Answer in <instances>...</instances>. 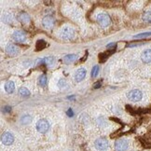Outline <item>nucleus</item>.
Returning <instances> with one entry per match:
<instances>
[{
	"label": "nucleus",
	"mask_w": 151,
	"mask_h": 151,
	"mask_svg": "<svg viewBox=\"0 0 151 151\" xmlns=\"http://www.w3.org/2000/svg\"><path fill=\"white\" fill-rule=\"evenodd\" d=\"M127 97H128V99L131 100L132 102H139L142 100L143 93H142V91L139 90H132L128 92Z\"/></svg>",
	"instance_id": "nucleus-1"
},
{
	"label": "nucleus",
	"mask_w": 151,
	"mask_h": 151,
	"mask_svg": "<svg viewBox=\"0 0 151 151\" xmlns=\"http://www.w3.org/2000/svg\"><path fill=\"white\" fill-rule=\"evenodd\" d=\"M97 22L102 27H107L110 24H111V20L110 17L106 13H100L97 16Z\"/></svg>",
	"instance_id": "nucleus-2"
},
{
	"label": "nucleus",
	"mask_w": 151,
	"mask_h": 151,
	"mask_svg": "<svg viewBox=\"0 0 151 151\" xmlns=\"http://www.w3.org/2000/svg\"><path fill=\"white\" fill-rule=\"evenodd\" d=\"M75 36V32L73 30V28L66 26V27H63L62 30H61V37L63 39H66V40H70L74 37Z\"/></svg>",
	"instance_id": "nucleus-3"
},
{
	"label": "nucleus",
	"mask_w": 151,
	"mask_h": 151,
	"mask_svg": "<svg viewBox=\"0 0 151 151\" xmlns=\"http://www.w3.org/2000/svg\"><path fill=\"white\" fill-rule=\"evenodd\" d=\"M37 130L40 133H46L50 130V123L46 119H40L37 123Z\"/></svg>",
	"instance_id": "nucleus-4"
},
{
	"label": "nucleus",
	"mask_w": 151,
	"mask_h": 151,
	"mask_svg": "<svg viewBox=\"0 0 151 151\" xmlns=\"http://www.w3.org/2000/svg\"><path fill=\"white\" fill-rule=\"evenodd\" d=\"M94 147L98 150L104 151V150H106L108 147V141L106 138H98L97 140L94 142Z\"/></svg>",
	"instance_id": "nucleus-5"
},
{
	"label": "nucleus",
	"mask_w": 151,
	"mask_h": 151,
	"mask_svg": "<svg viewBox=\"0 0 151 151\" xmlns=\"http://www.w3.org/2000/svg\"><path fill=\"white\" fill-rule=\"evenodd\" d=\"M129 147V142L126 139H119L115 143V148L117 151H126Z\"/></svg>",
	"instance_id": "nucleus-6"
},
{
	"label": "nucleus",
	"mask_w": 151,
	"mask_h": 151,
	"mask_svg": "<svg viewBox=\"0 0 151 151\" xmlns=\"http://www.w3.org/2000/svg\"><path fill=\"white\" fill-rule=\"evenodd\" d=\"M1 141L5 146H10L14 142V136L10 132H5L1 136Z\"/></svg>",
	"instance_id": "nucleus-7"
},
{
	"label": "nucleus",
	"mask_w": 151,
	"mask_h": 151,
	"mask_svg": "<svg viewBox=\"0 0 151 151\" xmlns=\"http://www.w3.org/2000/svg\"><path fill=\"white\" fill-rule=\"evenodd\" d=\"M12 37L16 42H19V43H22L26 40L25 34L22 31H15L12 35Z\"/></svg>",
	"instance_id": "nucleus-8"
},
{
	"label": "nucleus",
	"mask_w": 151,
	"mask_h": 151,
	"mask_svg": "<svg viewBox=\"0 0 151 151\" xmlns=\"http://www.w3.org/2000/svg\"><path fill=\"white\" fill-rule=\"evenodd\" d=\"M42 25L46 29H51L54 25V20L50 16H45L42 20Z\"/></svg>",
	"instance_id": "nucleus-9"
},
{
	"label": "nucleus",
	"mask_w": 151,
	"mask_h": 151,
	"mask_svg": "<svg viewBox=\"0 0 151 151\" xmlns=\"http://www.w3.org/2000/svg\"><path fill=\"white\" fill-rule=\"evenodd\" d=\"M6 52L10 56H15L19 53V48L13 44H9L6 48Z\"/></svg>",
	"instance_id": "nucleus-10"
},
{
	"label": "nucleus",
	"mask_w": 151,
	"mask_h": 151,
	"mask_svg": "<svg viewBox=\"0 0 151 151\" xmlns=\"http://www.w3.org/2000/svg\"><path fill=\"white\" fill-rule=\"evenodd\" d=\"M18 20L22 24H29L30 22V16H29L26 12H21L18 14Z\"/></svg>",
	"instance_id": "nucleus-11"
},
{
	"label": "nucleus",
	"mask_w": 151,
	"mask_h": 151,
	"mask_svg": "<svg viewBox=\"0 0 151 151\" xmlns=\"http://www.w3.org/2000/svg\"><path fill=\"white\" fill-rule=\"evenodd\" d=\"M141 59L146 63H151V50H146L145 51H143V53L141 55Z\"/></svg>",
	"instance_id": "nucleus-12"
},
{
	"label": "nucleus",
	"mask_w": 151,
	"mask_h": 151,
	"mask_svg": "<svg viewBox=\"0 0 151 151\" xmlns=\"http://www.w3.org/2000/svg\"><path fill=\"white\" fill-rule=\"evenodd\" d=\"M85 76H86V70H85L84 68H80V69H78V70L77 71V73H76L75 78H76V80H77V81H81V80L84 79Z\"/></svg>",
	"instance_id": "nucleus-13"
},
{
	"label": "nucleus",
	"mask_w": 151,
	"mask_h": 151,
	"mask_svg": "<svg viewBox=\"0 0 151 151\" xmlns=\"http://www.w3.org/2000/svg\"><path fill=\"white\" fill-rule=\"evenodd\" d=\"M115 49H116V48H115ZM115 49H109V50H106V52H104V53H101V54L99 55V57H100V62H104V61H106V60L107 59V58L115 51Z\"/></svg>",
	"instance_id": "nucleus-14"
},
{
	"label": "nucleus",
	"mask_w": 151,
	"mask_h": 151,
	"mask_svg": "<svg viewBox=\"0 0 151 151\" xmlns=\"http://www.w3.org/2000/svg\"><path fill=\"white\" fill-rule=\"evenodd\" d=\"M5 90L8 93H12L15 90V84L12 81H8L7 83L5 84Z\"/></svg>",
	"instance_id": "nucleus-15"
},
{
	"label": "nucleus",
	"mask_w": 151,
	"mask_h": 151,
	"mask_svg": "<svg viewBox=\"0 0 151 151\" xmlns=\"http://www.w3.org/2000/svg\"><path fill=\"white\" fill-rule=\"evenodd\" d=\"M46 47H47V42H46L45 40H42V39L37 40V42L36 44V49H37V50H44Z\"/></svg>",
	"instance_id": "nucleus-16"
},
{
	"label": "nucleus",
	"mask_w": 151,
	"mask_h": 151,
	"mask_svg": "<svg viewBox=\"0 0 151 151\" xmlns=\"http://www.w3.org/2000/svg\"><path fill=\"white\" fill-rule=\"evenodd\" d=\"M20 121H21V123L24 124V125L29 124V123H31V121H32V117L30 115H24L21 118Z\"/></svg>",
	"instance_id": "nucleus-17"
},
{
	"label": "nucleus",
	"mask_w": 151,
	"mask_h": 151,
	"mask_svg": "<svg viewBox=\"0 0 151 151\" xmlns=\"http://www.w3.org/2000/svg\"><path fill=\"white\" fill-rule=\"evenodd\" d=\"M38 62H40L41 63H46V65H52L54 63V62H55V59L53 57H46L45 59L40 60Z\"/></svg>",
	"instance_id": "nucleus-18"
},
{
	"label": "nucleus",
	"mask_w": 151,
	"mask_h": 151,
	"mask_svg": "<svg viewBox=\"0 0 151 151\" xmlns=\"http://www.w3.org/2000/svg\"><path fill=\"white\" fill-rule=\"evenodd\" d=\"M76 59H77V55H76V54H68V55H66L65 58H63V61H65L66 63H71Z\"/></svg>",
	"instance_id": "nucleus-19"
},
{
	"label": "nucleus",
	"mask_w": 151,
	"mask_h": 151,
	"mask_svg": "<svg viewBox=\"0 0 151 151\" xmlns=\"http://www.w3.org/2000/svg\"><path fill=\"white\" fill-rule=\"evenodd\" d=\"M142 19L145 22L151 24V11H146V12L143 14Z\"/></svg>",
	"instance_id": "nucleus-20"
},
{
	"label": "nucleus",
	"mask_w": 151,
	"mask_h": 151,
	"mask_svg": "<svg viewBox=\"0 0 151 151\" xmlns=\"http://www.w3.org/2000/svg\"><path fill=\"white\" fill-rule=\"evenodd\" d=\"M19 94L22 97H28V96H30V91L26 88H24V87H22L19 90Z\"/></svg>",
	"instance_id": "nucleus-21"
},
{
	"label": "nucleus",
	"mask_w": 151,
	"mask_h": 151,
	"mask_svg": "<svg viewBox=\"0 0 151 151\" xmlns=\"http://www.w3.org/2000/svg\"><path fill=\"white\" fill-rule=\"evenodd\" d=\"M38 83H39L40 86H42V87L47 85V78H46L45 75H41V76H40L39 78H38Z\"/></svg>",
	"instance_id": "nucleus-22"
},
{
	"label": "nucleus",
	"mask_w": 151,
	"mask_h": 151,
	"mask_svg": "<svg viewBox=\"0 0 151 151\" xmlns=\"http://www.w3.org/2000/svg\"><path fill=\"white\" fill-rule=\"evenodd\" d=\"M151 36V32H146V33H142L134 36V38H144V37H148Z\"/></svg>",
	"instance_id": "nucleus-23"
},
{
	"label": "nucleus",
	"mask_w": 151,
	"mask_h": 151,
	"mask_svg": "<svg viewBox=\"0 0 151 151\" xmlns=\"http://www.w3.org/2000/svg\"><path fill=\"white\" fill-rule=\"evenodd\" d=\"M98 71H99V67L97 65H95L93 68H92V71H91V77L92 78H96L97 75H98Z\"/></svg>",
	"instance_id": "nucleus-24"
},
{
	"label": "nucleus",
	"mask_w": 151,
	"mask_h": 151,
	"mask_svg": "<svg viewBox=\"0 0 151 151\" xmlns=\"http://www.w3.org/2000/svg\"><path fill=\"white\" fill-rule=\"evenodd\" d=\"M63 85H65V80H60L59 81V86L61 87V88H63V87H62Z\"/></svg>",
	"instance_id": "nucleus-25"
},
{
	"label": "nucleus",
	"mask_w": 151,
	"mask_h": 151,
	"mask_svg": "<svg viewBox=\"0 0 151 151\" xmlns=\"http://www.w3.org/2000/svg\"><path fill=\"white\" fill-rule=\"evenodd\" d=\"M67 115L69 116V117H72V116H73V111H72V109H68Z\"/></svg>",
	"instance_id": "nucleus-26"
},
{
	"label": "nucleus",
	"mask_w": 151,
	"mask_h": 151,
	"mask_svg": "<svg viewBox=\"0 0 151 151\" xmlns=\"http://www.w3.org/2000/svg\"><path fill=\"white\" fill-rule=\"evenodd\" d=\"M101 85V82H98L94 85V88H99V86Z\"/></svg>",
	"instance_id": "nucleus-27"
},
{
	"label": "nucleus",
	"mask_w": 151,
	"mask_h": 151,
	"mask_svg": "<svg viewBox=\"0 0 151 151\" xmlns=\"http://www.w3.org/2000/svg\"><path fill=\"white\" fill-rule=\"evenodd\" d=\"M9 109H10V108H9V106H8V107H6V112H9Z\"/></svg>",
	"instance_id": "nucleus-28"
}]
</instances>
